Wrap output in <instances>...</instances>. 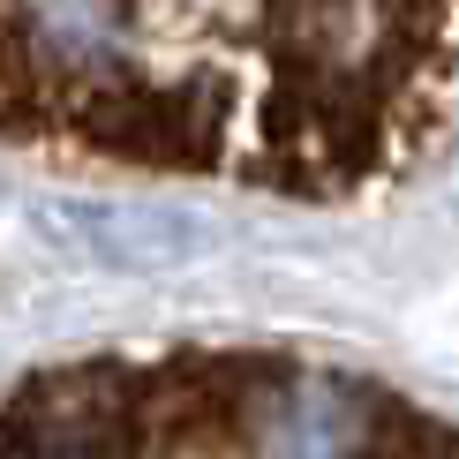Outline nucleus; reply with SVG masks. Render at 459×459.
<instances>
[{
	"label": "nucleus",
	"mask_w": 459,
	"mask_h": 459,
	"mask_svg": "<svg viewBox=\"0 0 459 459\" xmlns=\"http://www.w3.org/2000/svg\"><path fill=\"white\" fill-rule=\"evenodd\" d=\"M83 226L99 241V256H113V264H174L196 241V226L174 212H91Z\"/></svg>",
	"instance_id": "f257e3e1"
}]
</instances>
